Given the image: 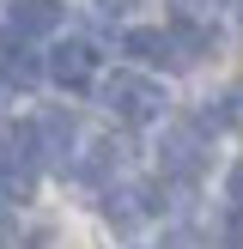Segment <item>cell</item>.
<instances>
[{
	"mask_svg": "<svg viewBox=\"0 0 243 249\" xmlns=\"http://www.w3.org/2000/svg\"><path fill=\"white\" fill-rule=\"evenodd\" d=\"M61 24V0H12V31L18 36H49Z\"/></svg>",
	"mask_w": 243,
	"mask_h": 249,
	"instance_id": "obj_7",
	"label": "cell"
},
{
	"mask_svg": "<svg viewBox=\"0 0 243 249\" xmlns=\"http://www.w3.org/2000/svg\"><path fill=\"white\" fill-rule=\"evenodd\" d=\"M152 207H158V189H152V182H122V189H109V195H104L109 225H140Z\"/></svg>",
	"mask_w": 243,
	"mask_h": 249,
	"instance_id": "obj_4",
	"label": "cell"
},
{
	"mask_svg": "<svg viewBox=\"0 0 243 249\" xmlns=\"http://www.w3.org/2000/svg\"><path fill=\"white\" fill-rule=\"evenodd\" d=\"M0 249H6V213H0Z\"/></svg>",
	"mask_w": 243,
	"mask_h": 249,
	"instance_id": "obj_13",
	"label": "cell"
},
{
	"mask_svg": "<svg viewBox=\"0 0 243 249\" xmlns=\"http://www.w3.org/2000/svg\"><path fill=\"white\" fill-rule=\"evenodd\" d=\"M225 195H231V207H237V213H243V158H237V164H231V177H225Z\"/></svg>",
	"mask_w": 243,
	"mask_h": 249,
	"instance_id": "obj_10",
	"label": "cell"
},
{
	"mask_svg": "<svg viewBox=\"0 0 243 249\" xmlns=\"http://www.w3.org/2000/svg\"><path fill=\"white\" fill-rule=\"evenodd\" d=\"M36 140H43V158H49V164H61V158L73 152V122L61 116V109H43V116H36Z\"/></svg>",
	"mask_w": 243,
	"mask_h": 249,
	"instance_id": "obj_8",
	"label": "cell"
},
{
	"mask_svg": "<svg viewBox=\"0 0 243 249\" xmlns=\"http://www.w3.org/2000/svg\"><path fill=\"white\" fill-rule=\"evenodd\" d=\"M158 158H164L170 177L194 182V177L207 170V128H201V122H182V128H170V134H164V146H158Z\"/></svg>",
	"mask_w": 243,
	"mask_h": 249,
	"instance_id": "obj_2",
	"label": "cell"
},
{
	"mask_svg": "<svg viewBox=\"0 0 243 249\" xmlns=\"http://www.w3.org/2000/svg\"><path fill=\"white\" fill-rule=\"evenodd\" d=\"M164 249H201V237H189V231H176V237H164Z\"/></svg>",
	"mask_w": 243,
	"mask_h": 249,
	"instance_id": "obj_11",
	"label": "cell"
},
{
	"mask_svg": "<svg viewBox=\"0 0 243 249\" xmlns=\"http://www.w3.org/2000/svg\"><path fill=\"white\" fill-rule=\"evenodd\" d=\"M97 73V49L85 43V36H67V43H55V55H49V79L67 85V91H85Z\"/></svg>",
	"mask_w": 243,
	"mask_h": 249,
	"instance_id": "obj_3",
	"label": "cell"
},
{
	"mask_svg": "<svg viewBox=\"0 0 243 249\" xmlns=\"http://www.w3.org/2000/svg\"><path fill=\"white\" fill-rule=\"evenodd\" d=\"M116 164H122V146H116V140H97L91 152H85V164H79V170H85L91 182H109V170H116Z\"/></svg>",
	"mask_w": 243,
	"mask_h": 249,
	"instance_id": "obj_9",
	"label": "cell"
},
{
	"mask_svg": "<svg viewBox=\"0 0 243 249\" xmlns=\"http://www.w3.org/2000/svg\"><path fill=\"white\" fill-rule=\"evenodd\" d=\"M0 85H36V55L24 49V36L12 31V36H0Z\"/></svg>",
	"mask_w": 243,
	"mask_h": 249,
	"instance_id": "obj_6",
	"label": "cell"
},
{
	"mask_svg": "<svg viewBox=\"0 0 243 249\" xmlns=\"http://www.w3.org/2000/svg\"><path fill=\"white\" fill-rule=\"evenodd\" d=\"M97 6H109V12H128V6H134V0H97Z\"/></svg>",
	"mask_w": 243,
	"mask_h": 249,
	"instance_id": "obj_12",
	"label": "cell"
},
{
	"mask_svg": "<svg viewBox=\"0 0 243 249\" xmlns=\"http://www.w3.org/2000/svg\"><path fill=\"white\" fill-rule=\"evenodd\" d=\"M122 49H128L134 61H152V67H182L176 36H170V31H128V36H122Z\"/></svg>",
	"mask_w": 243,
	"mask_h": 249,
	"instance_id": "obj_5",
	"label": "cell"
},
{
	"mask_svg": "<svg viewBox=\"0 0 243 249\" xmlns=\"http://www.w3.org/2000/svg\"><path fill=\"white\" fill-rule=\"evenodd\" d=\"M104 104H109V116H122L128 128H146V122L164 116V85H152L146 73H116V79L104 85Z\"/></svg>",
	"mask_w": 243,
	"mask_h": 249,
	"instance_id": "obj_1",
	"label": "cell"
}]
</instances>
